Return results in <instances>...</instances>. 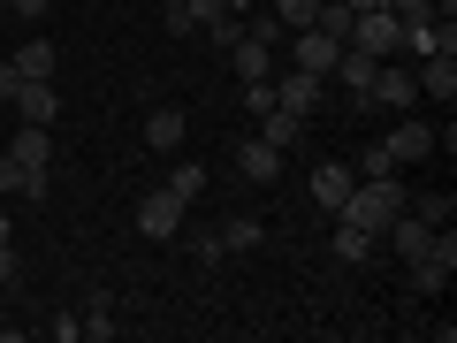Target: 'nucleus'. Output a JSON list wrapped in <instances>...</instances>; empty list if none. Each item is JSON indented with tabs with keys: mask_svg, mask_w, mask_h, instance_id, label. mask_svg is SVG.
<instances>
[{
	"mask_svg": "<svg viewBox=\"0 0 457 343\" xmlns=\"http://www.w3.org/2000/svg\"><path fill=\"white\" fill-rule=\"evenodd\" d=\"M260 138H267L275 153H290L297 138H305V114H290V107H267V114H260Z\"/></svg>",
	"mask_w": 457,
	"mask_h": 343,
	"instance_id": "19",
	"label": "nucleus"
},
{
	"mask_svg": "<svg viewBox=\"0 0 457 343\" xmlns=\"http://www.w3.org/2000/svg\"><path fill=\"white\" fill-rule=\"evenodd\" d=\"M221 252H228V245H221V229H213V237H198V245H191V260H198V267H213Z\"/></svg>",
	"mask_w": 457,
	"mask_h": 343,
	"instance_id": "30",
	"label": "nucleus"
},
{
	"mask_svg": "<svg viewBox=\"0 0 457 343\" xmlns=\"http://www.w3.org/2000/svg\"><path fill=\"white\" fill-rule=\"evenodd\" d=\"M206 38H213V46H221V54H228V46H237V38H245V23H237V16H228V8H221V16L206 23Z\"/></svg>",
	"mask_w": 457,
	"mask_h": 343,
	"instance_id": "26",
	"label": "nucleus"
},
{
	"mask_svg": "<svg viewBox=\"0 0 457 343\" xmlns=\"http://www.w3.org/2000/svg\"><path fill=\"white\" fill-rule=\"evenodd\" d=\"M161 8H176V0H161Z\"/></svg>",
	"mask_w": 457,
	"mask_h": 343,
	"instance_id": "37",
	"label": "nucleus"
},
{
	"mask_svg": "<svg viewBox=\"0 0 457 343\" xmlns=\"http://www.w3.org/2000/svg\"><path fill=\"white\" fill-rule=\"evenodd\" d=\"M260 237H267V229L252 222V213H228V222H221V245H228V252H252Z\"/></svg>",
	"mask_w": 457,
	"mask_h": 343,
	"instance_id": "20",
	"label": "nucleus"
},
{
	"mask_svg": "<svg viewBox=\"0 0 457 343\" xmlns=\"http://www.w3.org/2000/svg\"><path fill=\"white\" fill-rule=\"evenodd\" d=\"M374 69H381L374 54H359V46H343V54H336V69H328V77H336L343 92H351V107H366V92H374Z\"/></svg>",
	"mask_w": 457,
	"mask_h": 343,
	"instance_id": "10",
	"label": "nucleus"
},
{
	"mask_svg": "<svg viewBox=\"0 0 457 343\" xmlns=\"http://www.w3.org/2000/svg\"><path fill=\"white\" fill-rule=\"evenodd\" d=\"M168 191H176L183 206H191V198H206V168H198V161H183L176 176H168Z\"/></svg>",
	"mask_w": 457,
	"mask_h": 343,
	"instance_id": "21",
	"label": "nucleus"
},
{
	"mask_svg": "<svg viewBox=\"0 0 457 343\" xmlns=\"http://www.w3.org/2000/svg\"><path fill=\"white\" fill-rule=\"evenodd\" d=\"M54 0H8V16H46Z\"/></svg>",
	"mask_w": 457,
	"mask_h": 343,
	"instance_id": "31",
	"label": "nucleus"
},
{
	"mask_svg": "<svg viewBox=\"0 0 457 343\" xmlns=\"http://www.w3.org/2000/svg\"><path fill=\"white\" fill-rule=\"evenodd\" d=\"M137 237H145V245H168V237H183V198L168 191V183L137 198Z\"/></svg>",
	"mask_w": 457,
	"mask_h": 343,
	"instance_id": "2",
	"label": "nucleus"
},
{
	"mask_svg": "<svg viewBox=\"0 0 457 343\" xmlns=\"http://www.w3.org/2000/svg\"><path fill=\"white\" fill-rule=\"evenodd\" d=\"M450 275H457V229L442 222V229H435V245H427L420 260H411V290H427V297H435Z\"/></svg>",
	"mask_w": 457,
	"mask_h": 343,
	"instance_id": "3",
	"label": "nucleus"
},
{
	"mask_svg": "<svg viewBox=\"0 0 457 343\" xmlns=\"http://www.w3.org/2000/svg\"><path fill=\"white\" fill-rule=\"evenodd\" d=\"M183 130H191L183 107H153V114H145V146H153V153H183Z\"/></svg>",
	"mask_w": 457,
	"mask_h": 343,
	"instance_id": "15",
	"label": "nucleus"
},
{
	"mask_svg": "<svg viewBox=\"0 0 457 343\" xmlns=\"http://www.w3.org/2000/svg\"><path fill=\"white\" fill-rule=\"evenodd\" d=\"M336 54H343V38H328V31H290V62L297 69H312V77H328V69H336Z\"/></svg>",
	"mask_w": 457,
	"mask_h": 343,
	"instance_id": "8",
	"label": "nucleus"
},
{
	"mask_svg": "<svg viewBox=\"0 0 457 343\" xmlns=\"http://www.w3.org/2000/svg\"><path fill=\"white\" fill-rule=\"evenodd\" d=\"M221 8H228V16H252V8H260V0H221Z\"/></svg>",
	"mask_w": 457,
	"mask_h": 343,
	"instance_id": "34",
	"label": "nucleus"
},
{
	"mask_svg": "<svg viewBox=\"0 0 457 343\" xmlns=\"http://www.w3.org/2000/svg\"><path fill=\"white\" fill-rule=\"evenodd\" d=\"M320 84L328 77H312V69H290V77H275V107H290V114H320Z\"/></svg>",
	"mask_w": 457,
	"mask_h": 343,
	"instance_id": "9",
	"label": "nucleus"
},
{
	"mask_svg": "<svg viewBox=\"0 0 457 343\" xmlns=\"http://www.w3.org/2000/svg\"><path fill=\"white\" fill-rule=\"evenodd\" d=\"M46 168H23L16 153H0V198H46Z\"/></svg>",
	"mask_w": 457,
	"mask_h": 343,
	"instance_id": "13",
	"label": "nucleus"
},
{
	"mask_svg": "<svg viewBox=\"0 0 457 343\" xmlns=\"http://www.w3.org/2000/svg\"><path fill=\"white\" fill-rule=\"evenodd\" d=\"M8 107H16L23 122H38V130H54V114H62V92H54V77H38V84H16V92H8Z\"/></svg>",
	"mask_w": 457,
	"mask_h": 343,
	"instance_id": "6",
	"label": "nucleus"
},
{
	"mask_svg": "<svg viewBox=\"0 0 457 343\" xmlns=\"http://www.w3.org/2000/svg\"><path fill=\"white\" fill-rule=\"evenodd\" d=\"M343 8H351V16H374V8H381V0H343Z\"/></svg>",
	"mask_w": 457,
	"mask_h": 343,
	"instance_id": "33",
	"label": "nucleus"
},
{
	"mask_svg": "<svg viewBox=\"0 0 457 343\" xmlns=\"http://www.w3.org/2000/svg\"><path fill=\"white\" fill-rule=\"evenodd\" d=\"M366 107H396V114H411V107H420V77H404V69L381 62V69H374V92H366Z\"/></svg>",
	"mask_w": 457,
	"mask_h": 343,
	"instance_id": "5",
	"label": "nucleus"
},
{
	"mask_svg": "<svg viewBox=\"0 0 457 343\" xmlns=\"http://www.w3.org/2000/svg\"><path fill=\"white\" fill-rule=\"evenodd\" d=\"M435 16H457V0H435Z\"/></svg>",
	"mask_w": 457,
	"mask_h": 343,
	"instance_id": "35",
	"label": "nucleus"
},
{
	"mask_svg": "<svg viewBox=\"0 0 457 343\" xmlns=\"http://www.w3.org/2000/svg\"><path fill=\"white\" fill-rule=\"evenodd\" d=\"M359 176H396V168H389V153H381V138L359 153Z\"/></svg>",
	"mask_w": 457,
	"mask_h": 343,
	"instance_id": "29",
	"label": "nucleus"
},
{
	"mask_svg": "<svg viewBox=\"0 0 457 343\" xmlns=\"http://www.w3.org/2000/svg\"><path fill=\"white\" fill-rule=\"evenodd\" d=\"M245 107H252V114L275 107V77H252V84H245Z\"/></svg>",
	"mask_w": 457,
	"mask_h": 343,
	"instance_id": "28",
	"label": "nucleus"
},
{
	"mask_svg": "<svg viewBox=\"0 0 457 343\" xmlns=\"http://www.w3.org/2000/svg\"><path fill=\"white\" fill-rule=\"evenodd\" d=\"M228 62H237V77H245V84H252V77H275V46H260L252 31L228 46Z\"/></svg>",
	"mask_w": 457,
	"mask_h": 343,
	"instance_id": "18",
	"label": "nucleus"
},
{
	"mask_svg": "<svg viewBox=\"0 0 457 343\" xmlns=\"http://www.w3.org/2000/svg\"><path fill=\"white\" fill-rule=\"evenodd\" d=\"M0 153H16V161H23V168H54V138H46V130H38V122H23V130H16V138H8V146H0Z\"/></svg>",
	"mask_w": 457,
	"mask_h": 343,
	"instance_id": "17",
	"label": "nucleus"
},
{
	"mask_svg": "<svg viewBox=\"0 0 457 343\" xmlns=\"http://www.w3.org/2000/svg\"><path fill=\"white\" fill-rule=\"evenodd\" d=\"M237 176H245V183H260V191H267V183L282 176V153L267 146V138H245V146H237Z\"/></svg>",
	"mask_w": 457,
	"mask_h": 343,
	"instance_id": "11",
	"label": "nucleus"
},
{
	"mask_svg": "<svg viewBox=\"0 0 457 343\" xmlns=\"http://www.w3.org/2000/svg\"><path fill=\"white\" fill-rule=\"evenodd\" d=\"M0 245H8V206H0Z\"/></svg>",
	"mask_w": 457,
	"mask_h": 343,
	"instance_id": "36",
	"label": "nucleus"
},
{
	"mask_svg": "<svg viewBox=\"0 0 457 343\" xmlns=\"http://www.w3.org/2000/svg\"><path fill=\"white\" fill-rule=\"evenodd\" d=\"M411 77H420V99H442V107H450L457 99V54H427Z\"/></svg>",
	"mask_w": 457,
	"mask_h": 343,
	"instance_id": "12",
	"label": "nucleus"
},
{
	"mask_svg": "<svg viewBox=\"0 0 457 343\" xmlns=\"http://www.w3.org/2000/svg\"><path fill=\"white\" fill-rule=\"evenodd\" d=\"M312 31H328V38H351V8H343V0H320V16H312Z\"/></svg>",
	"mask_w": 457,
	"mask_h": 343,
	"instance_id": "23",
	"label": "nucleus"
},
{
	"mask_svg": "<svg viewBox=\"0 0 457 343\" xmlns=\"http://www.w3.org/2000/svg\"><path fill=\"white\" fill-rule=\"evenodd\" d=\"M404 206L420 213V222H435V229H442V222H450V213H457V198H442V191H427V198H404Z\"/></svg>",
	"mask_w": 457,
	"mask_h": 343,
	"instance_id": "25",
	"label": "nucleus"
},
{
	"mask_svg": "<svg viewBox=\"0 0 457 343\" xmlns=\"http://www.w3.org/2000/svg\"><path fill=\"white\" fill-rule=\"evenodd\" d=\"M267 16H282L290 31H305V23L320 16V0H267Z\"/></svg>",
	"mask_w": 457,
	"mask_h": 343,
	"instance_id": "22",
	"label": "nucleus"
},
{
	"mask_svg": "<svg viewBox=\"0 0 457 343\" xmlns=\"http://www.w3.org/2000/svg\"><path fill=\"white\" fill-rule=\"evenodd\" d=\"M8 282H16V252L0 245V290H8Z\"/></svg>",
	"mask_w": 457,
	"mask_h": 343,
	"instance_id": "32",
	"label": "nucleus"
},
{
	"mask_svg": "<svg viewBox=\"0 0 457 343\" xmlns=\"http://www.w3.org/2000/svg\"><path fill=\"white\" fill-rule=\"evenodd\" d=\"M404 198H411V191H404L396 176H359V183H351V198H343L328 222H351V229H374V237H381V229L404 213Z\"/></svg>",
	"mask_w": 457,
	"mask_h": 343,
	"instance_id": "1",
	"label": "nucleus"
},
{
	"mask_svg": "<svg viewBox=\"0 0 457 343\" xmlns=\"http://www.w3.org/2000/svg\"><path fill=\"white\" fill-rule=\"evenodd\" d=\"M381 8H389L396 23H427V16H435V0H381Z\"/></svg>",
	"mask_w": 457,
	"mask_h": 343,
	"instance_id": "27",
	"label": "nucleus"
},
{
	"mask_svg": "<svg viewBox=\"0 0 457 343\" xmlns=\"http://www.w3.org/2000/svg\"><path fill=\"white\" fill-rule=\"evenodd\" d=\"M328 252H336V260H351V267H366L381 252V237L374 229H351V222H336V237H328Z\"/></svg>",
	"mask_w": 457,
	"mask_h": 343,
	"instance_id": "16",
	"label": "nucleus"
},
{
	"mask_svg": "<svg viewBox=\"0 0 457 343\" xmlns=\"http://www.w3.org/2000/svg\"><path fill=\"white\" fill-rule=\"evenodd\" d=\"M381 153H389V168H411V161H427V153H435V130H427V122H396L389 138H381Z\"/></svg>",
	"mask_w": 457,
	"mask_h": 343,
	"instance_id": "7",
	"label": "nucleus"
},
{
	"mask_svg": "<svg viewBox=\"0 0 457 343\" xmlns=\"http://www.w3.org/2000/svg\"><path fill=\"white\" fill-rule=\"evenodd\" d=\"M396 38H404V23H396L389 8H374V16H351V38H343V46H359V54H374V62H389Z\"/></svg>",
	"mask_w": 457,
	"mask_h": 343,
	"instance_id": "4",
	"label": "nucleus"
},
{
	"mask_svg": "<svg viewBox=\"0 0 457 343\" xmlns=\"http://www.w3.org/2000/svg\"><path fill=\"white\" fill-rule=\"evenodd\" d=\"M114 328H122V321L107 313V297H92V305H84V336H92V343H107Z\"/></svg>",
	"mask_w": 457,
	"mask_h": 343,
	"instance_id": "24",
	"label": "nucleus"
},
{
	"mask_svg": "<svg viewBox=\"0 0 457 343\" xmlns=\"http://www.w3.org/2000/svg\"><path fill=\"white\" fill-rule=\"evenodd\" d=\"M351 183H359V168H343V161H320V168H312V198H320V213H336L343 198H351Z\"/></svg>",
	"mask_w": 457,
	"mask_h": 343,
	"instance_id": "14",
	"label": "nucleus"
}]
</instances>
